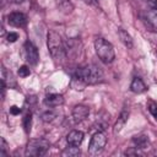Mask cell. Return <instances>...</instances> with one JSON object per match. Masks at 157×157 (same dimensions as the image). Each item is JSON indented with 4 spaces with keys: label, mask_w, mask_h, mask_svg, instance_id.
Instances as JSON below:
<instances>
[{
    "label": "cell",
    "mask_w": 157,
    "mask_h": 157,
    "mask_svg": "<svg viewBox=\"0 0 157 157\" xmlns=\"http://www.w3.org/2000/svg\"><path fill=\"white\" fill-rule=\"evenodd\" d=\"M48 50L52 55V58L56 61H60L63 59H65L66 56V52H65V45L60 38V36L54 32V31H50L48 33Z\"/></svg>",
    "instance_id": "7a4b0ae2"
},
{
    "label": "cell",
    "mask_w": 157,
    "mask_h": 157,
    "mask_svg": "<svg viewBox=\"0 0 157 157\" xmlns=\"http://www.w3.org/2000/svg\"><path fill=\"white\" fill-rule=\"evenodd\" d=\"M7 22L13 27H25L27 23V16L23 12L15 11L7 16Z\"/></svg>",
    "instance_id": "52a82bcc"
},
{
    "label": "cell",
    "mask_w": 157,
    "mask_h": 157,
    "mask_svg": "<svg viewBox=\"0 0 157 157\" xmlns=\"http://www.w3.org/2000/svg\"><path fill=\"white\" fill-rule=\"evenodd\" d=\"M130 90L134 93H142L146 91V85L140 77H134V80L131 81V85H130Z\"/></svg>",
    "instance_id": "7c38bea8"
},
{
    "label": "cell",
    "mask_w": 157,
    "mask_h": 157,
    "mask_svg": "<svg viewBox=\"0 0 157 157\" xmlns=\"http://www.w3.org/2000/svg\"><path fill=\"white\" fill-rule=\"evenodd\" d=\"M87 4H94L96 2V0H85Z\"/></svg>",
    "instance_id": "4316f807"
},
{
    "label": "cell",
    "mask_w": 157,
    "mask_h": 157,
    "mask_svg": "<svg viewBox=\"0 0 157 157\" xmlns=\"http://www.w3.org/2000/svg\"><path fill=\"white\" fill-rule=\"evenodd\" d=\"M132 142L135 144V147L140 148V150H144V148H147L150 146V141H148V137L146 135H137L132 139Z\"/></svg>",
    "instance_id": "4fadbf2b"
},
{
    "label": "cell",
    "mask_w": 157,
    "mask_h": 157,
    "mask_svg": "<svg viewBox=\"0 0 157 157\" xmlns=\"http://www.w3.org/2000/svg\"><path fill=\"white\" fill-rule=\"evenodd\" d=\"M74 76L80 78L85 85H93V83L99 82L103 78V71L99 66L91 64L83 67H78Z\"/></svg>",
    "instance_id": "6da1fadb"
},
{
    "label": "cell",
    "mask_w": 157,
    "mask_h": 157,
    "mask_svg": "<svg viewBox=\"0 0 157 157\" xmlns=\"http://www.w3.org/2000/svg\"><path fill=\"white\" fill-rule=\"evenodd\" d=\"M49 150V142L44 139H34L27 144L26 156H44Z\"/></svg>",
    "instance_id": "277c9868"
},
{
    "label": "cell",
    "mask_w": 157,
    "mask_h": 157,
    "mask_svg": "<svg viewBox=\"0 0 157 157\" xmlns=\"http://www.w3.org/2000/svg\"><path fill=\"white\" fill-rule=\"evenodd\" d=\"M63 156H69V157H76L80 155V148L78 146H72V145H69V147H66L63 153Z\"/></svg>",
    "instance_id": "9a60e30c"
},
{
    "label": "cell",
    "mask_w": 157,
    "mask_h": 157,
    "mask_svg": "<svg viewBox=\"0 0 157 157\" xmlns=\"http://www.w3.org/2000/svg\"><path fill=\"white\" fill-rule=\"evenodd\" d=\"M25 52H26V58H27V61L31 64V65H37L38 60H39V53H38V49L37 47L27 40L25 43Z\"/></svg>",
    "instance_id": "8992f818"
},
{
    "label": "cell",
    "mask_w": 157,
    "mask_h": 157,
    "mask_svg": "<svg viewBox=\"0 0 157 157\" xmlns=\"http://www.w3.org/2000/svg\"><path fill=\"white\" fill-rule=\"evenodd\" d=\"M125 155H126V156H139V155H142V152L140 151V148H137V147H132V148L125 151Z\"/></svg>",
    "instance_id": "603a6c76"
},
{
    "label": "cell",
    "mask_w": 157,
    "mask_h": 157,
    "mask_svg": "<svg viewBox=\"0 0 157 157\" xmlns=\"http://www.w3.org/2000/svg\"><path fill=\"white\" fill-rule=\"evenodd\" d=\"M31 125H32V113L28 112V113H26V115L23 117V128H25V131H26V132H29Z\"/></svg>",
    "instance_id": "2e32d148"
},
{
    "label": "cell",
    "mask_w": 157,
    "mask_h": 157,
    "mask_svg": "<svg viewBox=\"0 0 157 157\" xmlns=\"http://www.w3.org/2000/svg\"><path fill=\"white\" fill-rule=\"evenodd\" d=\"M10 2H13V4H21L23 2V0H9Z\"/></svg>",
    "instance_id": "484cf974"
},
{
    "label": "cell",
    "mask_w": 157,
    "mask_h": 157,
    "mask_svg": "<svg viewBox=\"0 0 157 157\" xmlns=\"http://www.w3.org/2000/svg\"><path fill=\"white\" fill-rule=\"evenodd\" d=\"M147 107H148V112L152 114V117H153V118H155V120L157 121V104H156L155 102L150 101Z\"/></svg>",
    "instance_id": "44dd1931"
},
{
    "label": "cell",
    "mask_w": 157,
    "mask_h": 157,
    "mask_svg": "<svg viewBox=\"0 0 157 157\" xmlns=\"http://www.w3.org/2000/svg\"><path fill=\"white\" fill-rule=\"evenodd\" d=\"M59 7L64 12H70L72 10V4L70 0H59Z\"/></svg>",
    "instance_id": "ac0fdd59"
},
{
    "label": "cell",
    "mask_w": 157,
    "mask_h": 157,
    "mask_svg": "<svg viewBox=\"0 0 157 157\" xmlns=\"http://www.w3.org/2000/svg\"><path fill=\"white\" fill-rule=\"evenodd\" d=\"M64 103V97L58 93H50L47 94L44 98V104L48 107H59Z\"/></svg>",
    "instance_id": "30bf717a"
},
{
    "label": "cell",
    "mask_w": 157,
    "mask_h": 157,
    "mask_svg": "<svg viewBox=\"0 0 157 157\" xmlns=\"http://www.w3.org/2000/svg\"><path fill=\"white\" fill-rule=\"evenodd\" d=\"M128 118H129V112L124 109V110L120 113V115H119V118H118L117 123L114 124V128H113V132H114L115 135H117L118 132H120V130L124 128L125 123L128 121Z\"/></svg>",
    "instance_id": "8fae6325"
},
{
    "label": "cell",
    "mask_w": 157,
    "mask_h": 157,
    "mask_svg": "<svg viewBox=\"0 0 157 157\" xmlns=\"http://www.w3.org/2000/svg\"><path fill=\"white\" fill-rule=\"evenodd\" d=\"M17 74H18V76H20V77H27V76H29V75H31V70H29V67H28V66L22 65V66L18 69Z\"/></svg>",
    "instance_id": "ffe728a7"
},
{
    "label": "cell",
    "mask_w": 157,
    "mask_h": 157,
    "mask_svg": "<svg viewBox=\"0 0 157 157\" xmlns=\"http://www.w3.org/2000/svg\"><path fill=\"white\" fill-rule=\"evenodd\" d=\"M42 120L45 121V123H49V121H53L55 118H56V113L53 112V110H47L44 113H42Z\"/></svg>",
    "instance_id": "e0dca14e"
},
{
    "label": "cell",
    "mask_w": 157,
    "mask_h": 157,
    "mask_svg": "<svg viewBox=\"0 0 157 157\" xmlns=\"http://www.w3.org/2000/svg\"><path fill=\"white\" fill-rule=\"evenodd\" d=\"M88 114H90V109L85 104H77L72 109V118H74V121L75 123L83 121L88 117Z\"/></svg>",
    "instance_id": "ba28073f"
},
{
    "label": "cell",
    "mask_w": 157,
    "mask_h": 157,
    "mask_svg": "<svg viewBox=\"0 0 157 157\" xmlns=\"http://www.w3.org/2000/svg\"><path fill=\"white\" fill-rule=\"evenodd\" d=\"M147 17H148V21H150L153 26H157V7L151 9V10L147 12Z\"/></svg>",
    "instance_id": "d6986e66"
},
{
    "label": "cell",
    "mask_w": 157,
    "mask_h": 157,
    "mask_svg": "<svg viewBox=\"0 0 157 157\" xmlns=\"http://www.w3.org/2000/svg\"><path fill=\"white\" fill-rule=\"evenodd\" d=\"M94 49H96L97 56L104 64H110L115 58L114 47L112 45V43H109L104 38H97L94 40Z\"/></svg>",
    "instance_id": "3957f363"
},
{
    "label": "cell",
    "mask_w": 157,
    "mask_h": 157,
    "mask_svg": "<svg viewBox=\"0 0 157 157\" xmlns=\"http://www.w3.org/2000/svg\"><path fill=\"white\" fill-rule=\"evenodd\" d=\"M6 39H7V42L13 43V42H16V40L18 39V34H17L16 32H10V33L6 36Z\"/></svg>",
    "instance_id": "cb8c5ba5"
},
{
    "label": "cell",
    "mask_w": 157,
    "mask_h": 157,
    "mask_svg": "<svg viewBox=\"0 0 157 157\" xmlns=\"http://www.w3.org/2000/svg\"><path fill=\"white\" fill-rule=\"evenodd\" d=\"M105 144H107V137H105L104 132L97 131L91 137V141H90V145H88V153L91 156H96V155L101 153L103 151Z\"/></svg>",
    "instance_id": "5b68a950"
},
{
    "label": "cell",
    "mask_w": 157,
    "mask_h": 157,
    "mask_svg": "<svg viewBox=\"0 0 157 157\" xmlns=\"http://www.w3.org/2000/svg\"><path fill=\"white\" fill-rule=\"evenodd\" d=\"M83 132L80 131V130H72L67 134L66 136V141L69 145H72V146H80L83 141Z\"/></svg>",
    "instance_id": "9c48e42d"
},
{
    "label": "cell",
    "mask_w": 157,
    "mask_h": 157,
    "mask_svg": "<svg viewBox=\"0 0 157 157\" xmlns=\"http://www.w3.org/2000/svg\"><path fill=\"white\" fill-rule=\"evenodd\" d=\"M118 33H119V38H120V40L124 43V45L126 47V48H132V45H134V42H132V38H131V36L125 31V29H123V28H119L118 29Z\"/></svg>",
    "instance_id": "5bb4252c"
},
{
    "label": "cell",
    "mask_w": 157,
    "mask_h": 157,
    "mask_svg": "<svg viewBox=\"0 0 157 157\" xmlns=\"http://www.w3.org/2000/svg\"><path fill=\"white\" fill-rule=\"evenodd\" d=\"M10 113L13 114V115H17V114L21 113V108H18L17 105H12V107L10 108Z\"/></svg>",
    "instance_id": "d4e9b609"
},
{
    "label": "cell",
    "mask_w": 157,
    "mask_h": 157,
    "mask_svg": "<svg viewBox=\"0 0 157 157\" xmlns=\"http://www.w3.org/2000/svg\"><path fill=\"white\" fill-rule=\"evenodd\" d=\"M0 141H1V146H0V156H1V157H6V155H7V153H6L7 144H6V141H5L4 137H1Z\"/></svg>",
    "instance_id": "7402d4cb"
}]
</instances>
